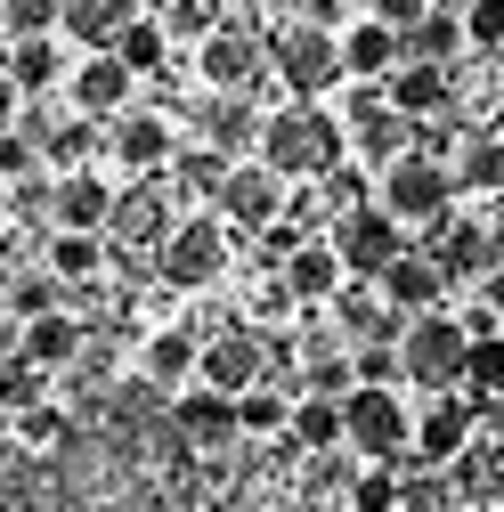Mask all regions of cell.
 Wrapping results in <instances>:
<instances>
[{
    "mask_svg": "<svg viewBox=\"0 0 504 512\" xmlns=\"http://www.w3.org/2000/svg\"><path fill=\"white\" fill-rule=\"evenodd\" d=\"M252 163H269L285 187H326L350 163V131L326 106H277V114H261V155Z\"/></svg>",
    "mask_w": 504,
    "mask_h": 512,
    "instance_id": "cell-2",
    "label": "cell"
},
{
    "mask_svg": "<svg viewBox=\"0 0 504 512\" xmlns=\"http://www.w3.org/2000/svg\"><path fill=\"white\" fill-rule=\"evenodd\" d=\"M49 382H57V374H41L33 358H9V366H0V407H9V415L49 407Z\"/></svg>",
    "mask_w": 504,
    "mask_h": 512,
    "instance_id": "cell-43",
    "label": "cell"
},
{
    "mask_svg": "<svg viewBox=\"0 0 504 512\" xmlns=\"http://www.w3.org/2000/svg\"><path fill=\"white\" fill-rule=\"evenodd\" d=\"M285 204H293V187H285V179H277L269 163H236L212 212H220V220H228L236 236H269V228L285 220Z\"/></svg>",
    "mask_w": 504,
    "mask_h": 512,
    "instance_id": "cell-9",
    "label": "cell"
},
{
    "mask_svg": "<svg viewBox=\"0 0 504 512\" xmlns=\"http://www.w3.org/2000/svg\"><path fill=\"white\" fill-rule=\"evenodd\" d=\"M261 57H269V41L252 33V25H220V33L196 49V74H204L212 98H244L252 74H261Z\"/></svg>",
    "mask_w": 504,
    "mask_h": 512,
    "instance_id": "cell-12",
    "label": "cell"
},
{
    "mask_svg": "<svg viewBox=\"0 0 504 512\" xmlns=\"http://www.w3.org/2000/svg\"><path fill=\"white\" fill-rule=\"evenodd\" d=\"M423 252H431L448 277H488V269H496V236H488V220H456V212L423 236Z\"/></svg>",
    "mask_w": 504,
    "mask_h": 512,
    "instance_id": "cell-18",
    "label": "cell"
},
{
    "mask_svg": "<svg viewBox=\"0 0 504 512\" xmlns=\"http://www.w3.org/2000/svg\"><path fill=\"white\" fill-rule=\"evenodd\" d=\"M220 25H228L220 0H163V33H171V41H196V49H204Z\"/></svg>",
    "mask_w": 504,
    "mask_h": 512,
    "instance_id": "cell-44",
    "label": "cell"
},
{
    "mask_svg": "<svg viewBox=\"0 0 504 512\" xmlns=\"http://www.w3.org/2000/svg\"><path fill=\"white\" fill-rule=\"evenodd\" d=\"M98 147H106V122L74 114V122H57V131H49V147H41V155H49L57 171H90V155H98Z\"/></svg>",
    "mask_w": 504,
    "mask_h": 512,
    "instance_id": "cell-38",
    "label": "cell"
},
{
    "mask_svg": "<svg viewBox=\"0 0 504 512\" xmlns=\"http://www.w3.org/2000/svg\"><path fill=\"white\" fill-rule=\"evenodd\" d=\"M0 309H9V301H0Z\"/></svg>",
    "mask_w": 504,
    "mask_h": 512,
    "instance_id": "cell-53",
    "label": "cell"
},
{
    "mask_svg": "<svg viewBox=\"0 0 504 512\" xmlns=\"http://www.w3.org/2000/svg\"><path fill=\"white\" fill-rule=\"evenodd\" d=\"M285 447L309 464V456H342L350 447V423H342V399H301L293 407V431H285Z\"/></svg>",
    "mask_w": 504,
    "mask_h": 512,
    "instance_id": "cell-27",
    "label": "cell"
},
{
    "mask_svg": "<svg viewBox=\"0 0 504 512\" xmlns=\"http://www.w3.org/2000/svg\"><path fill=\"white\" fill-rule=\"evenodd\" d=\"M196 382H204V391H220V399L261 391V382H269V334H252V326H228V334H212V342H204V366H196Z\"/></svg>",
    "mask_w": 504,
    "mask_h": 512,
    "instance_id": "cell-11",
    "label": "cell"
},
{
    "mask_svg": "<svg viewBox=\"0 0 504 512\" xmlns=\"http://www.w3.org/2000/svg\"><path fill=\"white\" fill-rule=\"evenodd\" d=\"M17 114H25V90L9 82V66H0V139H9V131H17Z\"/></svg>",
    "mask_w": 504,
    "mask_h": 512,
    "instance_id": "cell-49",
    "label": "cell"
},
{
    "mask_svg": "<svg viewBox=\"0 0 504 512\" xmlns=\"http://www.w3.org/2000/svg\"><path fill=\"white\" fill-rule=\"evenodd\" d=\"M0 301H9L17 326H33V317H57V309H66V285L33 261V269H17V277H0Z\"/></svg>",
    "mask_w": 504,
    "mask_h": 512,
    "instance_id": "cell-34",
    "label": "cell"
},
{
    "mask_svg": "<svg viewBox=\"0 0 504 512\" xmlns=\"http://www.w3.org/2000/svg\"><path fill=\"white\" fill-rule=\"evenodd\" d=\"M293 407H301V391H277V382H261V391L236 399V431H244V439H285V431H293Z\"/></svg>",
    "mask_w": 504,
    "mask_h": 512,
    "instance_id": "cell-35",
    "label": "cell"
},
{
    "mask_svg": "<svg viewBox=\"0 0 504 512\" xmlns=\"http://www.w3.org/2000/svg\"><path fill=\"white\" fill-rule=\"evenodd\" d=\"M326 236H334L342 269H350L358 285H383V277H391V269L407 261V252H415V244H407V228H399V220H391L383 204H358V212H342V220H334Z\"/></svg>",
    "mask_w": 504,
    "mask_h": 512,
    "instance_id": "cell-6",
    "label": "cell"
},
{
    "mask_svg": "<svg viewBox=\"0 0 504 512\" xmlns=\"http://www.w3.org/2000/svg\"><path fill=\"white\" fill-rule=\"evenodd\" d=\"M383 98H391L407 122H439V114L456 106V74H448V66H399V74L383 82Z\"/></svg>",
    "mask_w": 504,
    "mask_h": 512,
    "instance_id": "cell-22",
    "label": "cell"
},
{
    "mask_svg": "<svg viewBox=\"0 0 504 512\" xmlns=\"http://www.w3.org/2000/svg\"><path fill=\"white\" fill-rule=\"evenodd\" d=\"M464 358H472V334H464V317H407V334H399V366L423 399H456L464 391Z\"/></svg>",
    "mask_w": 504,
    "mask_h": 512,
    "instance_id": "cell-4",
    "label": "cell"
},
{
    "mask_svg": "<svg viewBox=\"0 0 504 512\" xmlns=\"http://www.w3.org/2000/svg\"><path fill=\"white\" fill-rule=\"evenodd\" d=\"M431 9H439V0H366V17H383L391 33H407V25H423Z\"/></svg>",
    "mask_w": 504,
    "mask_h": 512,
    "instance_id": "cell-48",
    "label": "cell"
},
{
    "mask_svg": "<svg viewBox=\"0 0 504 512\" xmlns=\"http://www.w3.org/2000/svg\"><path fill=\"white\" fill-rule=\"evenodd\" d=\"M33 171H41V147L25 131H9V139H0V187H25Z\"/></svg>",
    "mask_w": 504,
    "mask_h": 512,
    "instance_id": "cell-46",
    "label": "cell"
},
{
    "mask_svg": "<svg viewBox=\"0 0 504 512\" xmlns=\"http://www.w3.org/2000/svg\"><path fill=\"white\" fill-rule=\"evenodd\" d=\"M439 293H448V269H439L423 244H415L407 261H399V269L383 277V301H391L399 317H439Z\"/></svg>",
    "mask_w": 504,
    "mask_h": 512,
    "instance_id": "cell-23",
    "label": "cell"
},
{
    "mask_svg": "<svg viewBox=\"0 0 504 512\" xmlns=\"http://www.w3.org/2000/svg\"><path fill=\"white\" fill-rule=\"evenodd\" d=\"M114 57H122V66H131L139 82H155V74H163V57H171V33H163V17L122 25V33H114Z\"/></svg>",
    "mask_w": 504,
    "mask_h": 512,
    "instance_id": "cell-36",
    "label": "cell"
},
{
    "mask_svg": "<svg viewBox=\"0 0 504 512\" xmlns=\"http://www.w3.org/2000/svg\"><path fill=\"white\" fill-rule=\"evenodd\" d=\"M439 9H456V17H464V9H472V0H439Z\"/></svg>",
    "mask_w": 504,
    "mask_h": 512,
    "instance_id": "cell-52",
    "label": "cell"
},
{
    "mask_svg": "<svg viewBox=\"0 0 504 512\" xmlns=\"http://www.w3.org/2000/svg\"><path fill=\"white\" fill-rule=\"evenodd\" d=\"M106 147H114L122 171H139V179H155L163 163H179V155H171V114H147V106L122 114L114 131H106Z\"/></svg>",
    "mask_w": 504,
    "mask_h": 512,
    "instance_id": "cell-17",
    "label": "cell"
},
{
    "mask_svg": "<svg viewBox=\"0 0 504 512\" xmlns=\"http://www.w3.org/2000/svg\"><path fill=\"white\" fill-rule=\"evenodd\" d=\"M122 25H139V0H66V41H90V49H114Z\"/></svg>",
    "mask_w": 504,
    "mask_h": 512,
    "instance_id": "cell-33",
    "label": "cell"
},
{
    "mask_svg": "<svg viewBox=\"0 0 504 512\" xmlns=\"http://www.w3.org/2000/svg\"><path fill=\"white\" fill-rule=\"evenodd\" d=\"M66 98H74V114H90V122H122L131 98H139V74L122 66L114 49H90L82 66H74V82H66Z\"/></svg>",
    "mask_w": 504,
    "mask_h": 512,
    "instance_id": "cell-13",
    "label": "cell"
},
{
    "mask_svg": "<svg viewBox=\"0 0 504 512\" xmlns=\"http://www.w3.org/2000/svg\"><path fill=\"white\" fill-rule=\"evenodd\" d=\"M204 131H212V147H220L228 163H236L244 147L261 155V122H252V106H244V98H220V106H204Z\"/></svg>",
    "mask_w": 504,
    "mask_h": 512,
    "instance_id": "cell-37",
    "label": "cell"
},
{
    "mask_svg": "<svg viewBox=\"0 0 504 512\" xmlns=\"http://www.w3.org/2000/svg\"><path fill=\"white\" fill-rule=\"evenodd\" d=\"M179 456L187 439L171 423V399L155 382H114L98 391V423H82L49 464L57 512H179Z\"/></svg>",
    "mask_w": 504,
    "mask_h": 512,
    "instance_id": "cell-1",
    "label": "cell"
},
{
    "mask_svg": "<svg viewBox=\"0 0 504 512\" xmlns=\"http://www.w3.org/2000/svg\"><path fill=\"white\" fill-rule=\"evenodd\" d=\"M269 66H277V82L293 90V106H318L334 82H350V74H342V33H334V25H318V17L277 25Z\"/></svg>",
    "mask_w": 504,
    "mask_h": 512,
    "instance_id": "cell-3",
    "label": "cell"
},
{
    "mask_svg": "<svg viewBox=\"0 0 504 512\" xmlns=\"http://www.w3.org/2000/svg\"><path fill=\"white\" fill-rule=\"evenodd\" d=\"M17 447H25V456H66V447H74V415H66V407L17 415Z\"/></svg>",
    "mask_w": 504,
    "mask_h": 512,
    "instance_id": "cell-40",
    "label": "cell"
},
{
    "mask_svg": "<svg viewBox=\"0 0 504 512\" xmlns=\"http://www.w3.org/2000/svg\"><path fill=\"white\" fill-rule=\"evenodd\" d=\"M0 512H57V480L25 447H0Z\"/></svg>",
    "mask_w": 504,
    "mask_h": 512,
    "instance_id": "cell-25",
    "label": "cell"
},
{
    "mask_svg": "<svg viewBox=\"0 0 504 512\" xmlns=\"http://www.w3.org/2000/svg\"><path fill=\"white\" fill-rule=\"evenodd\" d=\"M171 171H179V196H204V204H220V187H228V171H236V163H228L220 147H187Z\"/></svg>",
    "mask_w": 504,
    "mask_h": 512,
    "instance_id": "cell-39",
    "label": "cell"
},
{
    "mask_svg": "<svg viewBox=\"0 0 504 512\" xmlns=\"http://www.w3.org/2000/svg\"><path fill=\"white\" fill-rule=\"evenodd\" d=\"M464 399H472V407H488V399H504V334H488V342H472V358H464Z\"/></svg>",
    "mask_w": 504,
    "mask_h": 512,
    "instance_id": "cell-42",
    "label": "cell"
},
{
    "mask_svg": "<svg viewBox=\"0 0 504 512\" xmlns=\"http://www.w3.org/2000/svg\"><path fill=\"white\" fill-rule=\"evenodd\" d=\"M277 277H285V293H293V301H318V309H334V293L350 285V269H342L334 236H309V244L293 252V261H285Z\"/></svg>",
    "mask_w": 504,
    "mask_h": 512,
    "instance_id": "cell-20",
    "label": "cell"
},
{
    "mask_svg": "<svg viewBox=\"0 0 504 512\" xmlns=\"http://www.w3.org/2000/svg\"><path fill=\"white\" fill-rule=\"evenodd\" d=\"M196 366H204V342L196 334H147V350H139V374L155 382V391H179V382H196Z\"/></svg>",
    "mask_w": 504,
    "mask_h": 512,
    "instance_id": "cell-30",
    "label": "cell"
},
{
    "mask_svg": "<svg viewBox=\"0 0 504 512\" xmlns=\"http://www.w3.org/2000/svg\"><path fill=\"white\" fill-rule=\"evenodd\" d=\"M464 49H472V41H464V17H456V9H431L423 25L399 33V66H448V74H456Z\"/></svg>",
    "mask_w": 504,
    "mask_h": 512,
    "instance_id": "cell-24",
    "label": "cell"
},
{
    "mask_svg": "<svg viewBox=\"0 0 504 512\" xmlns=\"http://www.w3.org/2000/svg\"><path fill=\"white\" fill-rule=\"evenodd\" d=\"M82 350H90V334H82V317H66V309H57V317H33V326H25V358H33L41 374H74Z\"/></svg>",
    "mask_w": 504,
    "mask_h": 512,
    "instance_id": "cell-26",
    "label": "cell"
},
{
    "mask_svg": "<svg viewBox=\"0 0 504 512\" xmlns=\"http://www.w3.org/2000/svg\"><path fill=\"white\" fill-rule=\"evenodd\" d=\"M456 196H496L504 204V139H488V131H472L464 147H456Z\"/></svg>",
    "mask_w": 504,
    "mask_h": 512,
    "instance_id": "cell-31",
    "label": "cell"
},
{
    "mask_svg": "<svg viewBox=\"0 0 504 512\" xmlns=\"http://www.w3.org/2000/svg\"><path fill=\"white\" fill-rule=\"evenodd\" d=\"M41 269H49L57 285H90V277L106 269V236H66V228H49V244H41Z\"/></svg>",
    "mask_w": 504,
    "mask_h": 512,
    "instance_id": "cell-32",
    "label": "cell"
},
{
    "mask_svg": "<svg viewBox=\"0 0 504 512\" xmlns=\"http://www.w3.org/2000/svg\"><path fill=\"white\" fill-rule=\"evenodd\" d=\"M464 41L472 49H504V0H472L464 9Z\"/></svg>",
    "mask_w": 504,
    "mask_h": 512,
    "instance_id": "cell-47",
    "label": "cell"
},
{
    "mask_svg": "<svg viewBox=\"0 0 504 512\" xmlns=\"http://www.w3.org/2000/svg\"><path fill=\"white\" fill-rule=\"evenodd\" d=\"M342 74H350V82H391V74H399V33H391L383 17L358 9V17L342 25Z\"/></svg>",
    "mask_w": 504,
    "mask_h": 512,
    "instance_id": "cell-19",
    "label": "cell"
},
{
    "mask_svg": "<svg viewBox=\"0 0 504 512\" xmlns=\"http://www.w3.org/2000/svg\"><path fill=\"white\" fill-rule=\"evenodd\" d=\"M342 423H350V456H366V464H407L415 456V407L399 391H350Z\"/></svg>",
    "mask_w": 504,
    "mask_h": 512,
    "instance_id": "cell-8",
    "label": "cell"
},
{
    "mask_svg": "<svg viewBox=\"0 0 504 512\" xmlns=\"http://www.w3.org/2000/svg\"><path fill=\"white\" fill-rule=\"evenodd\" d=\"M480 301H488V309H496V326H504V261H496V269H488V277H480Z\"/></svg>",
    "mask_w": 504,
    "mask_h": 512,
    "instance_id": "cell-50",
    "label": "cell"
},
{
    "mask_svg": "<svg viewBox=\"0 0 504 512\" xmlns=\"http://www.w3.org/2000/svg\"><path fill=\"white\" fill-rule=\"evenodd\" d=\"M171 423H179V439L196 447V456H220V447H236V439H244V431H236V399L204 391V382H187V391L171 399Z\"/></svg>",
    "mask_w": 504,
    "mask_h": 512,
    "instance_id": "cell-15",
    "label": "cell"
},
{
    "mask_svg": "<svg viewBox=\"0 0 504 512\" xmlns=\"http://www.w3.org/2000/svg\"><path fill=\"white\" fill-rule=\"evenodd\" d=\"M488 236H496V261H504V204L488 212Z\"/></svg>",
    "mask_w": 504,
    "mask_h": 512,
    "instance_id": "cell-51",
    "label": "cell"
},
{
    "mask_svg": "<svg viewBox=\"0 0 504 512\" xmlns=\"http://www.w3.org/2000/svg\"><path fill=\"white\" fill-rule=\"evenodd\" d=\"M49 228H66V236H106V228H114V187H106V171H66V179H57Z\"/></svg>",
    "mask_w": 504,
    "mask_h": 512,
    "instance_id": "cell-16",
    "label": "cell"
},
{
    "mask_svg": "<svg viewBox=\"0 0 504 512\" xmlns=\"http://www.w3.org/2000/svg\"><path fill=\"white\" fill-rule=\"evenodd\" d=\"M0 33H9V41L66 33V0H0Z\"/></svg>",
    "mask_w": 504,
    "mask_h": 512,
    "instance_id": "cell-41",
    "label": "cell"
},
{
    "mask_svg": "<svg viewBox=\"0 0 504 512\" xmlns=\"http://www.w3.org/2000/svg\"><path fill=\"white\" fill-rule=\"evenodd\" d=\"M228 220L220 212H187L179 228H171V244L155 252V277L171 285V293H204V285H220V269H228Z\"/></svg>",
    "mask_w": 504,
    "mask_h": 512,
    "instance_id": "cell-5",
    "label": "cell"
},
{
    "mask_svg": "<svg viewBox=\"0 0 504 512\" xmlns=\"http://www.w3.org/2000/svg\"><path fill=\"white\" fill-rule=\"evenodd\" d=\"M472 439H480V407L456 391V399H423L415 407V464L431 472H456L472 456Z\"/></svg>",
    "mask_w": 504,
    "mask_h": 512,
    "instance_id": "cell-10",
    "label": "cell"
},
{
    "mask_svg": "<svg viewBox=\"0 0 504 512\" xmlns=\"http://www.w3.org/2000/svg\"><path fill=\"white\" fill-rule=\"evenodd\" d=\"M464 512H504V439H472V456L448 472Z\"/></svg>",
    "mask_w": 504,
    "mask_h": 512,
    "instance_id": "cell-28",
    "label": "cell"
},
{
    "mask_svg": "<svg viewBox=\"0 0 504 512\" xmlns=\"http://www.w3.org/2000/svg\"><path fill=\"white\" fill-rule=\"evenodd\" d=\"M326 317L342 326V342H350V350H374V342H399V334H407V317L383 301V285H358V277L334 293V309H326Z\"/></svg>",
    "mask_w": 504,
    "mask_h": 512,
    "instance_id": "cell-14",
    "label": "cell"
},
{
    "mask_svg": "<svg viewBox=\"0 0 504 512\" xmlns=\"http://www.w3.org/2000/svg\"><path fill=\"white\" fill-rule=\"evenodd\" d=\"M171 228H179V220H171V204H163V187L147 179V187H122V196H114V228H106V236H114V244H155V252H163Z\"/></svg>",
    "mask_w": 504,
    "mask_h": 512,
    "instance_id": "cell-21",
    "label": "cell"
},
{
    "mask_svg": "<svg viewBox=\"0 0 504 512\" xmlns=\"http://www.w3.org/2000/svg\"><path fill=\"white\" fill-rule=\"evenodd\" d=\"M399 488H407V480H399V464H366V472H358V488H350L342 504H350V512H399Z\"/></svg>",
    "mask_w": 504,
    "mask_h": 512,
    "instance_id": "cell-45",
    "label": "cell"
},
{
    "mask_svg": "<svg viewBox=\"0 0 504 512\" xmlns=\"http://www.w3.org/2000/svg\"><path fill=\"white\" fill-rule=\"evenodd\" d=\"M374 204H383L399 228H439V220H448V204H456V171L448 163H431V155H399L391 171H383V196H374Z\"/></svg>",
    "mask_w": 504,
    "mask_h": 512,
    "instance_id": "cell-7",
    "label": "cell"
},
{
    "mask_svg": "<svg viewBox=\"0 0 504 512\" xmlns=\"http://www.w3.org/2000/svg\"><path fill=\"white\" fill-rule=\"evenodd\" d=\"M9 82H17L25 98H41V90H57V82H74L66 41H57V33H41V41H9Z\"/></svg>",
    "mask_w": 504,
    "mask_h": 512,
    "instance_id": "cell-29",
    "label": "cell"
}]
</instances>
